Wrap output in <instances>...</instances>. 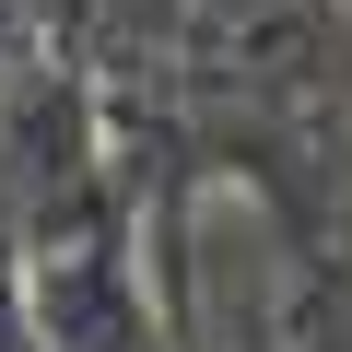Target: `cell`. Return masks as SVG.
<instances>
[{"label": "cell", "instance_id": "cell-2", "mask_svg": "<svg viewBox=\"0 0 352 352\" xmlns=\"http://www.w3.org/2000/svg\"><path fill=\"white\" fill-rule=\"evenodd\" d=\"M36 59H47V12H36V0H0V82L36 71Z\"/></svg>", "mask_w": 352, "mask_h": 352}, {"label": "cell", "instance_id": "cell-3", "mask_svg": "<svg viewBox=\"0 0 352 352\" xmlns=\"http://www.w3.org/2000/svg\"><path fill=\"white\" fill-rule=\"evenodd\" d=\"M36 12H47V0H36Z\"/></svg>", "mask_w": 352, "mask_h": 352}, {"label": "cell", "instance_id": "cell-1", "mask_svg": "<svg viewBox=\"0 0 352 352\" xmlns=\"http://www.w3.org/2000/svg\"><path fill=\"white\" fill-rule=\"evenodd\" d=\"M12 305H24L36 352H176L164 305H153V282H141V258H129V235L106 212L47 235V247H24L12 258Z\"/></svg>", "mask_w": 352, "mask_h": 352}]
</instances>
